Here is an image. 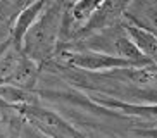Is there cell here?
I'll return each instance as SVG.
<instances>
[{"label": "cell", "mask_w": 157, "mask_h": 138, "mask_svg": "<svg viewBox=\"0 0 157 138\" xmlns=\"http://www.w3.org/2000/svg\"><path fill=\"white\" fill-rule=\"evenodd\" d=\"M66 59H67L69 64H74L85 69H109V67H116V66L133 64V60L116 59V57L102 54H66Z\"/></svg>", "instance_id": "obj_3"}, {"label": "cell", "mask_w": 157, "mask_h": 138, "mask_svg": "<svg viewBox=\"0 0 157 138\" xmlns=\"http://www.w3.org/2000/svg\"><path fill=\"white\" fill-rule=\"evenodd\" d=\"M136 135L142 138H157V128L154 129H142V131H136Z\"/></svg>", "instance_id": "obj_8"}, {"label": "cell", "mask_w": 157, "mask_h": 138, "mask_svg": "<svg viewBox=\"0 0 157 138\" xmlns=\"http://www.w3.org/2000/svg\"><path fill=\"white\" fill-rule=\"evenodd\" d=\"M19 114H23L36 129H40L43 135L50 138H85L83 135L76 131L67 121H64L60 116H57L52 110H47L38 104H26L17 105Z\"/></svg>", "instance_id": "obj_2"}, {"label": "cell", "mask_w": 157, "mask_h": 138, "mask_svg": "<svg viewBox=\"0 0 157 138\" xmlns=\"http://www.w3.org/2000/svg\"><path fill=\"white\" fill-rule=\"evenodd\" d=\"M104 0H79L78 4L73 7L71 14H73V19L76 21H83V19L90 17V14H93V10L100 7V4Z\"/></svg>", "instance_id": "obj_7"}, {"label": "cell", "mask_w": 157, "mask_h": 138, "mask_svg": "<svg viewBox=\"0 0 157 138\" xmlns=\"http://www.w3.org/2000/svg\"><path fill=\"white\" fill-rule=\"evenodd\" d=\"M48 0H36V2H31L28 5V9H24L23 12L19 14L17 21H16L14 26V43L19 45L23 41L24 35L28 33V29L31 28V24L38 19V16L42 14V10L47 7Z\"/></svg>", "instance_id": "obj_4"}, {"label": "cell", "mask_w": 157, "mask_h": 138, "mask_svg": "<svg viewBox=\"0 0 157 138\" xmlns=\"http://www.w3.org/2000/svg\"><path fill=\"white\" fill-rule=\"evenodd\" d=\"M129 33H131V36L135 38V41L138 43V47L142 48L145 54L152 55L154 59H157V38H154L152 35H148V33L145 31H140V29H136V28L129 26L128 28Z\"/></svg>", "instance_id": "obj_6"}, {"label": "cell", "mask_w": 157, "mask_h": 138, "mask_svg": "<svg viewBox=\"0 0 157 138\" xmlns=\"http://www.w3.org/2000/svg\"><path fill=\"white\" fill-rule=\"evenodd\" d=\"M59 9L56 5L50 9H43L38 16L36 23H33L23 40L26 41L24 52L35 60H45L52 52L56 43V33L59 28Z\"/></svg>", "instance_id": "obj_1"}, {"label": "cell", "mask_w": 157, "mask_h": 138, "mask_svg": "<svg viewBox=\"0 0 157 138\" xmlns=\"http://www.w3.org/2000/svg\"><path fill=\"white\" fill-rule=\"evenodd\" d=\"M126 2H128V0H105L104 5L98 7L97 14H95L93 19L88 23V26L85 28V33L92 31V29H95V28H102L104 24L111 23L112 19L123 10V7H124Z\"/></svg>", "instance_id": "obj_5"}]
</instances>
